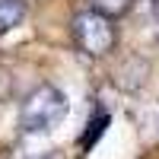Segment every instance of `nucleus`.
Instances as JSON below:
<instances>
[{"instance_id": "nucleus-1", "label": "nucleus", "mask_w": 159, "mask_h": 159, "mask_svg": "<svg viewBox=\"0 0 159 159\" xmlns=\"http://www.w3.org/2000/svg\"><path fill=\"white\" fill-rule=\"evenodd\" d=\"M67 111H70V99L64 96V89L42 83L19 105V130L22 134H48L67 118Z\"/></svg>"}, {"instance_id": "nucleus-2", "label": "nucleus", "mask_w": 159, "mask_h": 159, "mask_svg": "<svg viewBox=\"0 0 159 159\" xmlns=\"http://www.w3.org/2000/svg\"><path fill=\"white\" fill-rule=\"evenodd\" d=\"M70 32L76 48L83 51L86 57H105L111 54L118 45V25L111 16H105L99 10H80L76 16L70 19Z\"/></svg>"}, {"instance_id": "nucleus-3", "label": "nucleus", "mask_w": 159, "mask_h": 159, "mask_svg": "<svg viewBox=\"0 0 159 159\" xmlns=\"http://www.w3.org/2000/svg\"><path fill=\"white\" fill-rule=\"evenodd\" d=\"M25 13H29L25 0H0V35L13 32L25 19Z\"/></svg>"}, {"instance_id": "nucleus-4", "label": "nucleus", "mask_w": 159, "mask_h": 159, "mask_svg": "<svg viewBox=\"0 0 159 159\" xmlns=\"http://www.w3.org/2000/svg\"><path fill=\"white\" fill-rule=\"evenodd\" d=\"M89 7L105 13V16H111V19H118V16H124V13L134 7V0H89Z\"/></svg>"}, {"instance_id": "nucleus-5", "label": "nucleus", "mask_w": 159, "mask_h": 159, "mask_svg": "<svg viewBox=\"0 0 159 159\" xmlns=\"http://www.w3.org/2000/svg\"><path fill=\"white\" fill-rule=\"evenodd\" d=\"M29 159H67L61 150H45V153H35V156H29Z\"/></svg>"}, {"instance_id": "nucleus-6", "label": "nucleus", "mask_w": 159, "mask_h": 159, "mask_svg": "<svg viewBox=\"0 0 159 159\" xmlns=\"http://www.w3.org/2000/svg\"><path fill=\"white\" fill-rule=\"evenodd\" d=\"M150 13H153V22L159 25V0H150Z\"/></svg>"}]
</instances>
